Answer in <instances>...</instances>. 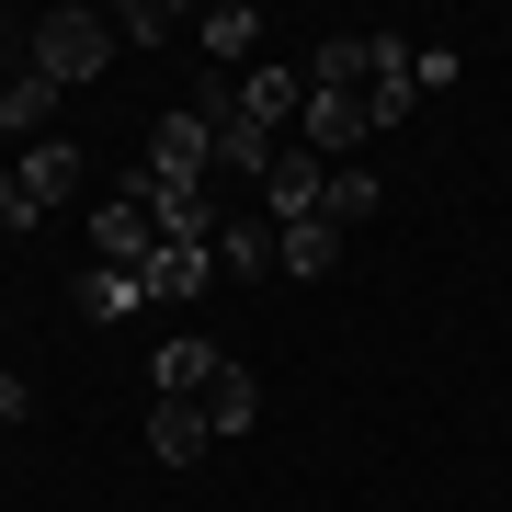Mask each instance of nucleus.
I'll return each mask as SVG.
<instances>
[{"label":"nucleus","mask_w":512,"mask_h":512,"mask_svg":"<svg viewBox=\"0 0 512 512\" xmlns=\"http://www.w3.org/2000/svg\"><path fill=\"white\" fill-rule=\"evenodd\" d=\"M114 12H46V35H35V80H57V92H80V80H103L114 69Z\"/></svg>","instance_id":"nucleus-1"},{"label":"nucleus","mask_w":512,"mask_h":512,"mask_svg":"<svg viewBox=\"0 0 512 512\" xmlns=\"http://www.w3.org/2000/svg\"><path fill=\"white\" fill-rule=\"evenodd\" d=\"M148 251H160V217H148V194L126 183V194L92 217V262H114V274H148Z\"/></svg>","instance_id":"nucleus-2"},{"label":"nucleus","mask_w":512,"mask_h":512,"mask_svg":"<svg viewBox=\"0 0 512 512\" xmlns=\"http://www.w3.org/2000/svg\"><path fill=\"white\" fill-rule=\"evenodd\" d=\"M319 194H330V160H308V148H274V171H262V205H274V228L319 217Z\"/></svg>","instance_id":"nucleus-3"},{"label":"nucleus","mask_w":512,"mask_h":512,"mask_svg":"<svg viewBox=\"0 0 512 512\" xmlns=\"http://www.w3.org/2000/svg\"><path fill=\"white\" fill-rule=\"evenodd\" d=\"M228 353L205 342V330H183V342H160L148 353V399H205V376H217Z\"/></svg>","instance_id":"nucleus-4"},{"label":"nucleus","mask_w":512,"mask_h":512,"mask_svg":"<svg viewBox=\"0 0 512 512\" xmlns=\"http://www.w3.org/2000/svg\"><path fill=\"white\" fill-rule=\"evenodd\" d=\"M148 296H160V308H183V296H205L217 285V251H194V239H160V251H148V274H137Z\"/></svg>","instance_id":"nucleus-5"},{"label":"nucleus","mask_w":512,"mask_h":512,"mask_svg":"<svg viewBox=\"0 0 512 512\" xmlns=\"http://www.w3.org/2000/svg\"><path fill=\"white\" fill-rule=\"evenodd\" d=\"M194 410H205V433H217V444H228V433H251V421H262V387H251V365L228 353V365L205 376V399H194Z\"/></svg>","instance_id":"nucleus-6"},{"label":"nucleus","mask_w":512,"mask_h":512,"mask_svg":"<svg viewBox=\"0 0 512 512\" xmlns=\"http://www.w3.org/2000/svg\"><path fill=\"white\" fill-rule=\"evenodd\" d=\"M205 444H217V433H205L194 399H148V456H160V467H194Z\"/></svg>","instance_id":"nucleus-7"},{"label":"nucleus","mask_w":512,"mask_h":512,"mask_svg":"<svg viewBox=\"0 0 512 512\" xmlns=\"http://www.w3.org/2000/svg\"><path fill=\"white\" fill-rule=\"evenodd\" d=\"M239 114L274 137V126H296V114H308V80H296V69H251V80H239Z\"/></svg>","instance_id":"nucleus-8"},{"label":"nucleus","mask_w":512,"mask_h":512,"mask_svg":"<svg viewBox=\"0 0 512 512\" xmlns=\"http://www.w3.org/2000/svg\"><path fill=\"white\" fill-rule=\"evenodd\" d=\"M12 171H23V194H35V217H46V205H69V194H80V148H69V137H46V148H23Z\"/></svg>","instance_id":"nucleus-9"},{"label":"nucleus","mask_w":512,"mask_h":512,"mask_svg":"<svg viewBox=\"0 0 512 512\" xmlns=\"http://www.w3.org/2000/svg\"><path fill=\"white\" fill-rule=\"evenodd\" d=\"M330 262H342V228H330V217H296V228H274V274H330Z\"/></svg>","instance_id":"nucleus-10"},{"label":"nucleus","mask_w":512,"mask_h":512,"mask_svg":"<svg viewBox=\"0 0 512 512\" xmlns=\"http://www.w3.org/2000/svg\"><path fill=\"white\" fill-rule=\"evenodd\" d=\"M365 80H376V35H330L319 69H308V92H365Z\"/></svg>","instance_id":"nucleus-11"},{"label":"nucleus","mask_w":512,"mask_h":512,"mask_svg":"<svg viewBox=\"0 0 512 512\" xmlns=\"http://www.w3.org/2000/svg\"><path fill=\"white\" fill-rule=\"evenodd\" d=\"M69 308H80V319H92V330H114V319H126V308H137V274H114V262H92V274H80V285H69Z\"/></svg>","instance_id":"nucleus-12"},{"label":"nucleus","mask_w":512,"mask_h":512,"mask_svg":"<svg viewBox=\"0 0 512 512\" xmlns=\"http://www.w3.org/2000/svg\"><path fill=\"white\" fill-rule=\"evenodd\" d=\"M0 126H23V137L46 148V126H57V80H35V69H23V80H0Z\"/></svg>","instance_id":"nucleus-13"},{"label":"nucleus","mask_w":512,"mask_h":512,"mask_svg":"<svg viewBox=\"0 0 512 512\" xmlns=\"http://www.w3.org/2000/svg\"><path fill=\"white\" fill-rule=\"evenodd\" d=\"M251 35H262V12H239V0H228V12H194V46H205V57H228V69L251 57Z\"/></svg>","instance_id":"nucleus-14"},{"label":"nucleus","mask_w":512,"mask_h":512,"mask_svg":"<svg viewBox=\"0 0 512 512\" xmlns=\"http://www.w3.org/2000/svg\"><path fill=\"white\" fill-rule=\"evenodd\" d=\"M217 274H274V228H251V217H228V239H217Z\"/></svg>","instance_id":"nucleus-15"},{"label":"nucleus","mask_w":512,"mask_h":512,"mask_svg":"<svg viewBox=\"0 0 512 512\" xmlns=\"http://www.w3.org/2000/svg\"><path fill=\"white\" fill-rule=\"evenodd\" d=\"M114 35H126V46H171V35H194V12H171V0H126Z\"/></svg>","instance_id":"nucleus-16"},{"label":"nucleus","mask_w":512,"mask_h":512,"mask_svg":"<svg viewBox=\"0 0 512 512\" xmlns=\"http://www.w3.org/2000/svg\"><path fill=\"white\" fill-rule=\"evenodd\" d=\"M319 217H330V228L376 217V171H365V160H342V171H330V194H319Z\"/></svg>","instance_id":"nucleus-17"},{"label":"nucleus","mask_w":512,"mask_h":512,"mask_svg":"<svg viewBox=\"0 0 512 512\" xmlns=\"http://www.w3.org/2000/svg\"><path fill=\"white\" fill-rule=\"evenodd\" d=\"M0 228H35V194H23V171H0Z\"/></svg>","instance_id":"nucleus-18"},{"label":"nucleus","mask_w":512,"mask_h":512,"mask_svg":"<svg viewBox=\"0 0 512 512\" xmlns=\"http://www.w3.org/2000/svg\"><path fill=\"white\" fill-rule=\"evenodd\" d=\"M23 410H35V387H23L12 365H0V433H12V421H23Z\"/></svg>","instance_id":"nucleus-19"},{"label":"nucleus","mask_w":512,"mask_h":512,"mask_svg":"<svg viewBox=\"0 0 512 512\" xmlns=\"http://www.w3.org/2000/svg\"><path fill=\"white\" fill-rule=\"evenodd\" d=\"M0 319H12V296H0Z\"/></svg>","instance_id":"nucleus-20"}]
</instances>
